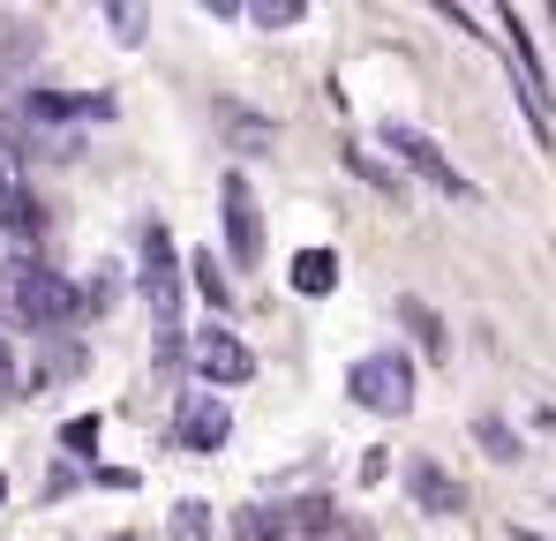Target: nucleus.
<instances>
[{
	"mask_svg": "<svg viewBox=\"0 0 556 541\" xmlns=\"http://www.w3.org/2000/svg\"><path fill=\"white\" fill-rule=\"evenodd\" d=\"M8 309L30 324V331H53V324H68L76 309H84V293L68 286V278H53V270H8Z\"/></svg>",
	"mask_w": 556,
	"mask_h": 541,
	"instance_id": "f257e3e1",
	"label": "nucleus"
},
{
	"mask_svg": "<svg viewBox=\"0 0 556 541\" xmlns=\"http://www.w3.org/2000/svg\"><path fill=\"white\" fill-rule=\"evenodd\" d=\"M346 391H354L369 414H406V406H414V368H406V354L376 347V354H362L346 368Z\"/></svg>",
	"mask_w": 556,
	"mask_h": 541,
	"instance_id": "f03ea898",
	"label": "nucleus"
},
{
	"mask_svg": "<svg viewBox=\"0 0 556 541\" xmlns=\"http://www.w3.org/2000/svg\"><path fill=\"white\" fill-rule=\"evenodd\" d=\"M383 151H391V166H399V174H421L429 188H444V196H473V180H466L459 166L421 136V128H406V121H383Z\"/></svg>",
	"mask_w": 556,
	"mask_h": 541,
	"instance_id": "7ed1b4c3",
	"label": "nucleus"
},
{
	"mask_svg": "<svg viewBox=\"0 0 556 541\" xmlns=\"http://www.w3.org/2000/svg\"><path fill=\"white\" fill-rule=\"evenodd\" d=\"M143 301L159 316V331L174 339V301H181V256H174V234L151 218L143 226Z\"/></svg>",
	"mask_w": 556,
	"mask_h": 541,
	"instance_id": "20e7f679",
	"label": "nucleus"
},
{
	"mask_svg": "<svg viewBox=\"0 0 556 541\" xmlns=\"http://www.w3.org/2000/svg\"><path fill=\"white\" fill-rule=\"evenodd\" d=\"M218 203H226V249H233V264L249 270L256 256H264V211H256V188L241 174L218 180Z\"/></svg>",
	"mask_w": 556,
	"mask_h": 541,
	"instance_id": "39448f33",
	"label": "nucleus"
},
{
	"mask_svg": "<svg viewBox=\"0 0 556 541\" xmlns=\"http://www.w3.org/2000/svg\"><path fill=\"white\" fill-rule=\"evenodd\" d=\"M188 361H195V376H203L211 391H218V383H249V376H256V354H249L233 331H218V324H203V331H195Z\"/></svg>",
	"mask_w": 556,
	"mask_h": 541,
	"instance_id": "423d86ee",
	"label": "nucleus"
},
{
	"mask_svg": "<svg viewBox=\"0 0 556 541\" xmlns=\"http://www.w3.org/2000/svg\"><path fill=\"white\" fill-rule=\"evenodd\" d=\"M406 489H414V504H421L429 519H452V512L466 504V489L437 466V458H406Z\"/></svg>",
	"mask_w": 556,
	"mask_h": 541,
	"instance_id": "0eeeda50",
	"label": "nucleus"
},
{
	"mask_svg": "<svg viewBox=\"0 0 556 541\" xmlns=\"http://www.w3.org/2000/svg\"><path fill=\"white\" fill-rule=\"evenodd\" d=\"M226 429H233V414H226L218 391H195V399L181 406V451H218Z\"/></svg>",
	"mask_w": 556,
	"mask_h": 541,
	"instance_id": "6e6552de",
	"label": "nucleus"
},
{
	"mask_svg": "<svg viewBox=\"0 0 556 541\" xmlns=\"http://www.w3.org/2000/svg\"><path fill=\"white\" fill-rule=\"evenodd\" d=\"M399 324L414 331V347H421L429 361H444V354H452V331H444V316H437V309H429L421 293H399Z\"/></svg>",
	"mask_w": 556,
	"mask_h": 541,
	"instance_id": "1a4fd4ad",
	"label": "nucleus"
},
{
	"mask_svg": "<svg viewBox=\"0 0 556 541\" xmlns=\"http://www.w3.org/2000/svg\"><path fill=\"white\" fill-rule=\"evenodd\" d=\"M339 286V256L331 249H301L293 256V293H331Z\"/></svg>",
	"mask_w": 556,
	"mask_h": 541,
	"instance_id": "9d476101",
	"label": "nucleus"
},
{
	"mask_svg": "<svg viewBox=\"0 0 556 541\" xmlns=\"http://www.w3.org/2000/svg\"><path fill=\"white\" fill-rule=\"evenodd\" d=\"M346 166H354V174L369 180V188H383L391 203H406V174H399V166H383L376 151H362V143H354V151H346Z\"/></svg>",
	"mask_w": 556,
	"mask_h": 541,
	"instance_id": "9b49d317",
	"label": "nucleus"
},
{
	"mask_svg": "<svg viewBox=\"0 0 556 541\" xmlns=\"http://www.w3.org/2000/svg\"><path fill=\"white\" fill-rule=\"evenodd\" d=\"M0 226H8V234H38V196L0 188Z\"/></svg>",
	"mask_w": 556,
	"mask_h": 541,
	"instance_id": "f8f14e48",
	"label": "nucleus"
},
{
	"mask_svg": "<svg viewBox=\"0 0 556 541\" xmlns=\"http://www.w3.org/2000/svg\"><path fill=\"white\" fill-rule=\"evenodd\" d=\"M226 136H233V143H241V151H271V121H256V113H233V105H226Z\"/></svg>",
	"mask_w": 556,
	"mask_h": 541,
	"instance_id": "ddd939ff",
	"label": "nucleus"
},
{
	"mask_svg": "<svg viewBox=\"0 0 556 541\" xmlns=\"http://www.w3.org/2000/svg\"><path fill=\"white\" fill-rule=\"evenodd\" d=\"M241 15H249L256 30H286V23H301L308 8H301V0H256V8H241Z\"/></svg>",
	"mask_w": 556,
	"mask_h": 541,
	"instance_id": "4468645a",
	"label": "nucleus"
},
{
	"mask_svg": "<svg viewBox=\"0 0 556 541\" xmlns=\"http://www.w3.org/2000/svg\"><path fill=\"white\" fill-rule=\"evenodd\" d=\"M473 437H481V451H489V458H519V437H511L496 414H481V422H473Z\"/></svg>",
	"mask_w": 556,
	"mask_h": 541,
	"instance_id": "2eb2a0df",
	"label": "nucleus"
},
{
	"mask_svg": "<svg viewBox=\"0 0 556 541\" xmlns=\"http://www.w3.org/2000/svg\"><path fill=\"white\" fill-rule=\"evenodd\" d=\"M195 293H203L211 309H233V286L218 278V264H211V256H195Z\"/></svg>",
	"mask_w": 556,
	"mask_h": 541,
	"instance_id": "dca6fc26",
	"label": "nucleus"
},
{
	"mask_svg": "<svg viewBox=\"0 0 556 541\" xmlns=\"http://www.w3.org/2000/svg\"><path fill=\"white\" fill-rule=\"evenodd\" d=\"M61 444L76 451V458H91V451H98V414H76V422L61 429Z\"/></svg>",
	"mask_w": 556,
	"mask_h": 541,
	"instance_id": "f3484780",
	"label": "nucleus"
},
{
	"mask_svg": "<svg viewBox=\"0 0 556 541\" xmlns=\"http://www.w3.org/2000/svg\"><path fill=\"white\" fill-rule=\"evenodd\" d=\"M203 534H211L203 504H174V541H203Z\"/></svg>",
	"mask_w": 556,
	"mask_h": 541,
	"instance_id": "a211bd4d",
	"label": "nucleus"
},
{
	"mask_svg": "<svg viewBox=\"0 0 556 541\" xmlns=\"http://www.w3.org/2000/svg\"><path fill=\"white\" fill-rule=\"evenodd\" d=\"M233 527H241V541H286V527L264 519V512H233Z\"/></svg>",
	"mask_w": 556,
	"mask_h": 541,
	"instance_id": "6ab92c4d",
	"label": "nucleus"
},
{
	"mask_svg": "<svg viewBox=\"0 0 556 541\" xmlns=\"http://www.w3.org/2000/svg\"><path fill=\"white\" fill-rule=\"evenodd\" d=\"M105 23L121 30V46H136V38H143V15H136V8H105Z\"/></svg>",
	"mask_w": 556,
	"mask_h": 541,
	"instance_id": "aec40b11",
	"label": "nucleus"
},
{
	"mask_svg": "<svg viewBox=\"0 0 556 541\" xmlns=\"http://www.w3.org/2000/svg\"><path fill=\"white\" fill-rule=\"evenodd\" d=\"M8 383H15V354L0 347V391H8Z\"/></svg>",
	"mask_w": 556,
	"mask_h": 541,
	"instance_id": "412c9836",
	"label": "nucleus"
},
{
	"mask_svg": "<svg viewBox=\"0 0 556 541\" xmlns=\"http://www.w3.org/2000/svg\"><path fill=\"white\" fill-rule=\"evenodd\" d=\"M0 504H8V474H0Z\"/></svg>",
	"mask_w": 556,
	"mask_h": 541,
	"instance_id": "4be33fe9",
	"label": "nucleus"
}]
</instances>
